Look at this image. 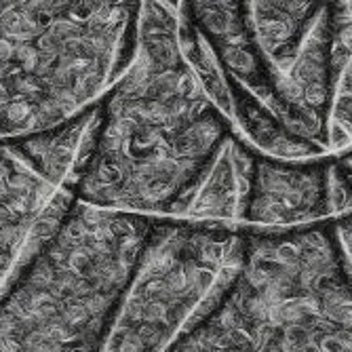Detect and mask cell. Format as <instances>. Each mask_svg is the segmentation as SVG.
Segmentation results:
<instances>
[{
    "instance_id": "6da1fadb",
    "label": "cell",
    "mask_w": 352,
    "mask_h": 352,
    "mask_svg": "<svg viewBox=\"0 0 352 352\" xmlns=\"http://www.w3.org/2000/svg\"><path fill=\"white\" fill-rule=\"evenodd\" d=\"M232 133L182 51L179 9L142 0L133 61L95 104L66 188L102 211L184 219Z\"/></svg>"
},
{
    "instance_id": "7a4b0ae2",
    "label": "cell",
    "mask_w": 352,
    "mask_h": 352,
    "mask_svg": "<svg viewBox=\"0 0 352 352\" xmlns=\"http://www.w3.org/2000/svg\"><path fill=\"white\" fill-rule=\"evenodd\" d=\"M165 352H352V270L333 221L245 232L236 270Z\"/></svg>"
},
{
    "instance_id": "3957f363",
    "label": "cell",
    "mask_w": 352,
    "mask_h": 352,
    "mask_svg": "<svg viewBox=\"0 0 352 352\" xmlns=\"http://www.w3.org/2000/svg\"><path fill=\"white\" fill-rule=\"evenodd\" d=\"M228 89L260 100L292 135L329 150V118L352 55L346 0H182Z\"/></svg>"
},
{
    "instance_id": "277c9868",
    "label": "cell",
    "mask_w": 352,
    "mask_h": 352,
    "mask_svg": "<svg viewBox=\"0 0 352 352\" xmlns=\"http://www.w3.org/2000/svg\"><path fill=\"white\" fill-rule=\"evenodd\" d=\"M142 0H0V140L49 131L129 68Z\"/></svg>"
},
{
    "instance_id": "5b68a950",
    "label": "cell",
    "mask_w": 352,
    "mask_h": 352,
    "mask_svg": "<svg viewBox=\"0 0 352 352\" xmlns=\"http://www.w3.org/2000/svg\"><path fill=\"white\" fill-rule=\"evenodd\" d=\"M154 221L72 201L0 296V352H100Z\"/></svg>"
},
{
    "instance_id": "8992f818",
    "label": "cell",
    "mask_w": 352,
    "mask_h": 352,
    "mask_svg": "<svg viewBox=\"0 0 352 352\" xmlns=\"http://www.w3.org/2000/svg\"><path fill=\"white\" fill-rule=\"evenodd\" d=\"M243 245L239 228L156 219L100 352H165L236 270Z\"/></svg>"
},
{
    "instance_id": "52a82bcc",
    "label": "cell",
    "mask_w": 352,
    "mask_h": 352,
    "mask_svg": "<svg viewBox=\"0 0 352 352\" xmlns=\"http://www.w3.org/2000/svg\"><path fill=\"white\" fill-rule=\"evenodd\" d=\"M72 201L68 188L36 169L17 138L0 140V296Z\"/></svg>"
},
{
    "instance_id": "ba28073f",
    "label": "cell",
    "mask_w": 352,
    "mask_h": 352,
    "mask_svg": "<svg viewBox=\"0 0 352 352\" xmlns=\"http://www.w3.org/2000/svg\"><path fill=\"white\" fill-rule=\"evenodd\" d=\"M333 154L280 161L255 152L243 223L258 230H298L333 221Z\"/></svg>"
},
{
    "instance_id": "9c48e42d",
    "label": "cell",
    "mask_w": 352,
    "mask_h": 352,
    "mask_svg": "<svg viewBox=\"0 0 352 352\" xmlns=\"http://www.w3.org/2000/svg\"><path fill=\"white\" fill-rule=\"evenodd\" d=\"M255 150L232 133L192 197L184 219L239 228L245 217Z\"/></svg>"
},
{
    "instance_id": "30bf717a",
    "label": "cell",
    "mask_w": 352,
    "mask_h": 352,
    "mask_svg": "<svg viewBox=\"0 0 352 352\" xmlns=\"http://www.w3.org/2000/svg\"><path fill=\"white\" fill-rule=\"evenodd\" d=\"M352 19V0H346ZM352 148V55L342 74L336 102L329 118V150L331 154H342Z\"/></svg>"
},
{
    "instance_id": "8fae6325",
    "label": "cell",
    "mask_w": 352,
    "mask_h": 352,
    "mask_svg": "<svg viewBox=\"0 0 352 352\" xmlns=\"http://www.w3.org/2000/svg\"><path fill=\"white\" fill-rule=\"evenodd\" d=\"M333 230H336V239H338V245L344 253V258L352 270V213L340 217L333 221Z\"/></svg>"
},
{
    "instance_id": "7c38bea8",
    "label": "cell",
    "mask_w": 352,
    "mask_h": 352,
    "mask_svg": "<svg viewBox=\"0 0 352 352\" xmlns=\"http://www.w3.org/2000/svg\"><path fill=\"white\" fill-rule=\"evenodd\" d=\"M336 156H340L346 165H350V167H352V148H350V150H346V152H342V154H336Z\"/></svg>"
},
{
    "instance_id": "4fadbf2b",
    "label": "cell",
    "mask_w": 352,
    "mask_h": 352,
    "mask_svg": "<svg viewBox=\"0 0 352 352\" xmlns=\"http://www.w3.org/2000/svg\"><path fill=\"white\" fill-rule=\"evenodd\" d=\"M165 3H169V5H173V7L179 9V3H182V0H165Z\"/></svg>"
}]
</instances>
